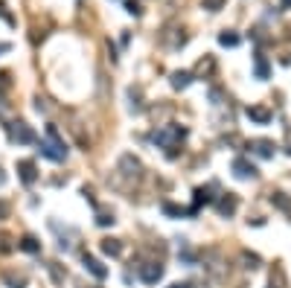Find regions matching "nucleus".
<instances>
[{
  "label": "nucleus",
  "mask_w": 291,
  "mask_h": 288,
  "mask_svg": "<svg viewBox=\"0 0 291 288\" xmlns=\"http://www.w3.org/2000/svg\"><path fill=\"white\" fill-rule=\"evenodd\" d=\"M189 82H192V73H187V70H175V73H172V87H175V90L189 87Z\"/></svg>",
  "instance_id": "obj_13"
},
{
  "label": "nucleus",
  "mask_w": 291,
  "mask_h": 288,
  "mask_svg": "<svg viewBox=\"0 0 291 288\" xmlns=\"http://www.w3.org/2000/svg\"><path fill=\"white\" fill-rule=\"evenodd\" d=\"M41 154L50 157V160H55V163H61V160L67 157V146H64V140L58 137V128H55V125H47L44 140H41Z\"/></svg>",
  "instance_id": "obj_1"
},
{
  "label": "nucleus",
  "mask_w": 291,
  "mask_h": 288,
  "mask_svg": "<svg viewBox=\"0 0 291 288\" xmlns=\"http://www.w3.org/2000/svg\"><path fill=\"white\" fill-rule=\"evenodd\" d=\"M230 169H233V175H236L239 181H251V178H257V175H259L257 166H254V163H248L245 157H236V160L230 163Z\"/></svg>",
  "instance_id": "obj_5"
},
{
  "label": "nucleus",
  "mask_w": 291,
  "mask_h": 288,
  "mask_svg": "<svg viewBox=\"0 0 291 288\" xmlns=\"http://www.w3.org/2000/svg\"><path fill=\"white\" fill-rule=\"evenodd\" d=\"M236 207H239V201H236V195H233V192H227V195H222V198L216 201V210H219V216H227V219L236 213Z\"/></svg>",
  "instance_id": "obj_10"
},
{
  "label": "nucleus",
  "mask_w": 291,
  "mask_h": 288,
  "mask_svg": "<svg viewBox=\"0 0 291 288\" xmlns=\"http://www.w3.org/2000/svg\"><path fill=\"white\" fill-rule=\"evenodd\" d=\"M47 271H50L52 283H64V271L58 268V262H50V265H47Z\"/></svg>",
  "instance_id": "obj_24"
},
{
  "label": "nucleus",
  "mask_w": 291,
  "mask_h": 288,
  "mask_svg": "<svg viewBox=\"0 0 291 288\" xmlns=\"http://www.w3.org/2000/svg\"><path fill=\"white\" fill-rule=\"evenodd\" d=\"M210 70H213V61H210V58H207V61H201V64H198V73H210Z\"/></svg>",
  "instance_id": "obj_29"
},
{
  "label": "nucleus",
  "mask_w": 291,
  "mask_h": 288,
  "mask_svg": "<svg viewBox=\"0 0 291 288\" xmlns=\"http://www.w3.org/2000/svg\"><path fill=\"white\" fill-rule=\"evenodd\" d=\"M125 9H128L131 15H140V3H134V0H128V3H125Z\"/></svg>",
  "instance_id": "obj_27"
},
{
  "label": "nucleus",
  "mask_w": 291,
  "mask_h": 288,
  "mask_svg": "<svg viewBox=\"0 0 291 288\" xmlns=\"http://www.w3.org/2000/svg\"><path fill=\"white\" fill-rule=\"evenodd\" d=\"M102 254L120 256L122 254V242H120V239H102Z\"/></svg>",
  "instance_id": "obj_15"
},
{
  "label": "nucleus",
  "mask_w": 291,
  "mask_h": 288,
  "mask_svg": "<svg viewBox=\"0 0 291 288\" xmlns=\"http://www.w3.org/2000/svg\"><path fill=\"white\" fill-rule=\"evenodd\" d=\"M210 192H213V187H198V189H195V204L189 207V213H198V207H201V204L213 201V195H210Z\"/></svg>",
  "instance_id": "obj_12"
},
{
  "label": "nucleus",
  "mask_w": 291,
  "mask_h": 288,
  "mask_svg": "<svg viewBox=\"0 0 291 288\" xmlns=\"http://www.w3.org/2000/svg\"><path fill=\"white\" fill-rule=\"evenodd\" d=\"M9 140H12L15 146H29V143H38L35 131L26 125V122H12V125H9Z\"/></svg>",
  "instance_id": "obj_3"
},
{
  "label": "nucleus",
  "mask_w": 291,
  "mask_h": 288,
  "mask_svg": "<svg viewBox=\"0 0 291 288\" xmlns=\"http://www.w3.org/2000/svg\"><path fill=\"white\" fill-rule=\"evenodd\" d=\"M6 216H9V204L0 201V219H6Z\"/></svg>",
  "instance_id": "obj_30"
},
{
  "label": "nucleus",
  "mask_w": 291,
  "mask_h": 288,
  "mask_svg": "<svg viewBox=\"0 0 291 288\" xmlns=\"http://www.w3.org/2000/svg\"><path fill=\"white\" fill-rule=\"evenodd\" d=\"M12 251H15V239L9 236V233H3V230H0V254L6 256V254H12Z\"/></svg>",
  "instance_id": "obj_20"
},
{
  "label": "nucleus",
  "mask_w": 291,
  "mask_h": 288,
  "mask_svg": "<svg viewBox=\"0 0 291 288\" xmlns=\"http://www.w3.org/2000/svg\"><path fill=\"white\" fill-rule=\"evenodd\" d=\"M114 213H111V210H102V207H96V224H99V227H111V224H114Z\"/></svg>",
  "instance_id": "obj_17"
},
{
  "label": "nucleus",
  "mask_w": 291,
  "mask_h": 288,
  "mask_svg": "<svg viewBox=\"0 0 291 288\" xmlns=\"http://www.w3.org/2000/svg\"><path fill=\"white\" fill-rule=\"evenodd\" d=\"M248 149L257 154V157H265V160L277 154V146L271 143V140H251V143H248Z\"/></svg>",
  "instance_id": "obj_7"
},
{
  "label": "nucleus",
  "mask_w": 291,
  "mask_h": 288,
  "mask_svg": "<svg viewBox=\"0 0 291 288\" xmlns=\"http://www.w3.org/2000/svg\"><path fill=\"white\" fill-rule=\"evenodd\" d=\"M271 204H274L277 210H291V198L286 192H271Z\"/></svg>",
  "instance_id": "obj_18"
},
{
  "label": "nucleus",
  "mask_w": 291,
  "mask_h": 288,
  "mask_svg": "<svg viewBox=\"0 0 291 288\" xmlns=\"http://www.w3.org/2000/svg\"><path fill=\"white\" fill-rule=\"evenodd\" d=\"M3 283H6L9 288H26V274L6 271V274H3Z\"/></svg>",
  "instance_id": "obj_14"
},
{
  "label": "nucleus",
  "mask_w": 291,
  "mask_h": 288,
  "mask_svg": "<svg viewBox=\"0 0 291 288\" xmlns=\"http://www.w3.org/2000/svg\"><path fill=\"white\" fill-rule=\"evenodd\" d=\"M3 184H6V175H3V172H0V187H3Z\"/></svg>",
  "instance_id": "obj_33"
},
{
  "label": "nucleus",
  "mask_w": 291,
  "mask_h": 288,
  "mask_svg": "<svg viewBox=\"0 0 291 288\" xmlns=\"http://www.w3.org/2000/svg\"><path fill=\"white\" fill-rule=\"evenodd\" d=\"M224 3L227 0H201V6H204L207 12H219V9H224Z\"/></svg>",
  "instance_id": "obj_25"
},
{
  "label": "nucleus",
  "mask_w": 291,
  "mask_h": 288,
  "mask_svg": "<svg viewBox=\"0 0 291 288\" xmlns=\"http://www.w3.org/2000/svg\"><path fill=\"white\" fill-rule=\"evenodd\" d=\"M17 178H20L26 187H32L35 181H38V166H35V160H17Z\"/></svg>",
  "instance_id": "obj_6"
},
{
  "label": "nucleus",
  "mask_w": 291,
  "mask_h": 288,
  "mask_svg": "<svg viewBox=\"0 0 291 288\" xmlns=\"http://www.w3.org/2000/svg\"><path fill=\"white\" fill-rule=\"evenodd\" d=\"M245 114H248V119H254L257 125H268V122H271V111L262 108V105H251Z\"/></svg>",
  "instance_id": "obj_11"
},
{
  "label": "nucleus",
  "mask_w": 291,
  "mask_h": 288,
  "mask_svg": "<svg viewBox=\"0 0 291 288\" xmlns=\"http://www.w3.org/2000/svg\"><path fill=\"white\" fill-rule=\"evenodd\" d=\"M17 248L26 251V254H38V251H41V242H38L35 236H23L20 242H17Z\"/></svg>",
  "instance_id": "obj_16"
},
{
  "label": "nucleus",
  "mask_w": 291,
  "mask_h": 288,
  "mask_svg": "<svg viewBox=\"0 0 291 288\" xmlns=\"http://www.w3.org/2000/svg\"><path fill=\"white\" fill-rule=\"evenodd\" d=\"M219 44H222V47H236V44H239V35L222 32V35H219Z\"/></svg>",
  "instance_id": "obj_23"
},
{
  "label": "nucleus",
  "mask_w": 291,
  "mask_h": 288,
  "mask_svg": "<svg viewBox=\"0 0 291 288\" xmlns=\"http://www.w3.org/2000/svg\"><path fill=\"white\" fill-rule=\"evenodd\" d=\"M268 288H286V274H283V268H274L271 280H268Z\"/></svg>",
  "instance_id": "obj_21"
},
{
  "label": "nucleus",
  "mask_w": 291,
  "mask_h": 288,
  "mask_svg": "<svg viewBox=\"0 0 291 288\" xmlns=\"http://www.w3.org/2000/svg\"><path fill=\"white\" fill-rule=\"evenodd\" d=\"M163 213H166V216H187L189 210H184V207H178V204L163 201Z\"/></svg>",
  "instance_id": "obj_22"
},
{
  "label": "nucleus",
  "mask_w": 291,
  "mask_h": 288,
  "mask_svg": "<svg viewBox=\"0 0 291 288\" xmlns=\"http://www.w3.org/2000/svg\"><path fill=\"white\" fill-rule=\"evenodd\" d=\"M128 96H131V99H140V90H134V87H131V90H128ZM140 108H143V105H140V102H134V111H140Z\"/></svg>",
  "instance_id": "obj_28"
},
{
  "label": "nucleus",
  "mask_w": 291,
  "mask_h": 288,
  "mask_svg": "<svg viewBox=\"0 0 291 288\" xmlns=\"http://www.w3.org/2000/svg\"><path fill=\"white\" fill-rule=\"evenodd\" d=\"M169 288H192L189 283H175V286H169Z\"/></svg>",
  "instance_id": "obj_31"
},
{
  "label": "nucleus",
  "mask_w": 291,
  "mask_h": 288,
  "mask_svg": "<svg viewBox=\"0 0 291 288\" xmlns=\"http://www.w3.org/2000/svg\"><path fill=\"white\" fill-rule=\"evenodd\" d=\"M187 137V128L184 125H163L160 131H154L152 134V143L154 146H160V149H172L175 143H181Z\"/></svg>",
  "instance_id": "obj_2"
},
{
  "label": "nucleus",
  "mask_w": 291,
  "mask_h": 288,
  "mask_svg": "<svg viewBox=\"0 0 291 288\" xmlns=\"http://www.w3.org/2000/svg\"><path fill=\"white\" fill-rule=\"evenodd\" d=\"M254 67H257V79H268V61H265V55H254Z\"/></svg>",
  "instance_id": "obj_19"
},
{
  "label": "nucleus",
  "mask_w": 291,
  "mask_h": 288,
  "mask_svg": "<svg viewBox=\"0 0 291 288\" xmlns=\"http://www.w3.org/2000/svg\"><path fill=\"white\" fill-rule=\"evenodd\" d=\"M280 6H283V9H289V6H291V0H280Z\"/></svg>",
  "instance_id": "obj_32"
},
{
  "label": "nucleus",
  "mask_w": 291,
  "mask_h": 288,
  "mask_svg": "<svg viewBox=\"0 0 291 288\" xmlns=\"http://www.w3.org/2000/svg\"><path fill=\"white\" fill-rule=\"evenodd\" d=\"M6 50H9V44H0V52H6Z\"/></svg>",
  "instance_id": "obj_34"
},
{
  "label": "nucleus",
  "mask_w": 291,
  "mask_h": 288,
  "mask_svg": "<svg viewBox=\"0 0 291 288\" xmlns=\"http://www.w3.org/2000/svg\"><path fill=\"white\" fill-rule=\"evenodd\" d=\"M286 152H289V154H291V143H289V149H286Z\"/></svg>",
  "instance_id": "obj_35"
},
{
  "label": "nucleus",
  "mask_w": 291,
  "mask_h": 288,
  "mask_svg": "<svg viewBox=\"0 0 291 288\" xmlns=\"http://www.w3.org/2000/svg\"><path fill=\"white\" fill-rule=\"evenodd\" d=\"M242 259L248 262L245 268H259V256H257V254H242Z\"/></svg>",
  "instance_id": "obj_26"
},
{
  "label": "nucleus",
  "mask_w": 291,
  "mask_h": 288,
  "mask_svg": "<svg viewBox=\"0 0 291 288\" xmlns=\"http://www.w3.org/2000/svg\"><path fill=\"white\" fill-rule=\"evenodd\" d=\"M120 172L122 175H128V178H137L140 172H143V163H140L134 154H122L120 157Z\"/></svg>",
  "instance_id": "obj_8"
},
{
  "label": "nucleus",
  "mask_w": 291,
  "mask_h": 288,
  "mask_svg": "<svg viewBox=\"0 0 291 288\" xmlns=\"http://www.w3.org/2000/svg\"><path fill=\"white\" fill-rule=\"evenodd\" d=\"M82 265H85V271L93 274L96 280H105V277H108V268H105V265L99 262V259H96V256L85 254V256H82Z\"/></svg>",
  "instance_id": "obj_9"
},
{
  "label": "nucleus",
  "mask_w": 291,
  "mask_h": 288,
  "mask_svg": "<svg viewBox=\"0 0 291 288\" xmlns=\"http://www.w3.org/2000/svg\"><path fill=\"white\" fill-rule=\"evenodd\" d=\"M163 265L160 262H146V265H140V280L146 283V286H157L160 280H163Z\"/></svg>",
  "instance_id": "obj_4"
}]
</instances>
